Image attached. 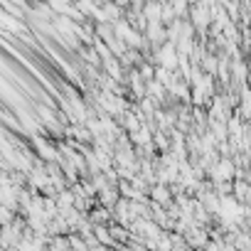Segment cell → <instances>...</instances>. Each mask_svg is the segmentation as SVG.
I'll use <instances>...</instances> for the list:
<instances>
[{
  "label": "cell",
  "mask_w": 251,
  "mask_h": 251,
  "mask_svg": "<svg viewBox=\"0 0 251 251\" xmlns=\"http://www.w3.org/2000/svg\"><path fill=\"white\" fill-rule=\"evenodd\" d=\"M94 236L99 239V244H101V246H116V249H118V244H116V241H113V236H111L108 224H94Z\"/></svg>",
  "instance_id": "5b68a950"
},
{
  "label": "cell",
  "mask_w": 251,
  "mask_h": 251,
  "mask_svg": "<svg viewBox=\"0 0 251 251\" xmlns=\"http://www.w3.org/2000/svg\"><path fill=\"white\" fill-rule=\"evenodd\" d=\"M116 5H121V8H128V0H113Z\"/></svg>",
  "instance_id": "9c48e42d"
},
{
  "label": "cell",
  "mask_w": 251,
  "mask_h": 251,
  "mask_svg": "<svg viewBox=\"0 0 251 251\" xmlns=\"http://www.w3.org/2000/svg\"><path fill=\"white\" fill-rule=\"evenodd\" d=\"M47 5L52 8L54 15H64L69 10V5H72V0H47Z\"/></svg>",
  "instance_id": "52a82bcc"
},
{
  "label": "cell",
  "mask_w": 251,
  "mask_h": 251,
  "mask_svg": "<svg viewBox=\"0 0 251 251\" xmlns=\"http://www.w3.org/2000/svg\"><path fill=\"white\" fill-rule=\"evenodd\" d=\"M47 249H72L69 246V234H52L47 241Z\"/></svg>",
  "instance_id": "8992f818"
},
{
  "label": "cell",
  "mask_w": 251,
  "mask_h": 251,
  "mask_svg": "<svg viewBox=\"0 0 251 251\" xmlns=\"http://www.w3.org/2000/svg\"><path fill=\"white\" fill-rule=\"evenodd\" d=\"M143 5H146V0H128V8L133 10H143Z\"/></svg>",
  "instance_id": "ba28073f"
},
{
  "label": "cell",
  "mask_w": 251,
  "mask_h": 251,
  "mask_svg": "<svg viewBox=\"0 0 251 251\" xmlns=\"http://www.w3.org/2000/svg\"><path fill=\"white\" fill-rule=\"evenodd\" d=\"M111 212H113V222H118V224H123V226H131L133 219H136L133 204H131L128 197H118V202L111 207Z\"/></svg>",
  "instance_id": "6da1fadb"
},
{
  "label": "cell",
  "mask_w": 251,
  "mask_h": 251,
  "mask_svg": "<svg viewBox=\"0 0 251 251\" xmlns=\"http://www.w3.org/2000/svg\"><path fill=\"white\" fill-rule=\"evenodd\" d=\"M148 200H151L153 204L168 207L175 197H173V192H170V185H165V182H153V185L148 187Z\"/></svg>",
  "instance_id": "7a4b0ae2"
},
{
  "label": "cell",
  "mask_w": 251,
  "mask_h": 251,
  "mask_svg": "<svg viewBox=\"0 0 251 251\" xmlns=\"http://www.w3.org/2000/svg\"><path fill=\"white\" fill-rule=\"evenodd\" d=\"M94 224H111L113 222V212H111V207H106V204H101V202H96L91 209H89V214H86Z\"/></svg>",
  "instance_id": "3957f363"
},
{
  "label": "cell",
  "mask_w": 251,
  "mask_h": 251,
  "mask_svg": "<svg viewBox=\"0 0 251 251\" xmlns=\"http://www.w3.org/2000/svg\"><path fill=\"white\" fill-rule=\"evenodd\" d=\"M118 197H121L118 187H116V185H106L103 190H99L96 202H101V204H106V207H113V204L118 202Z\"/></svg>",
  "instance_id": "277c9868"
}]
</instances>
